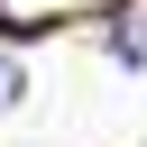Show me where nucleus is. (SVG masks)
I'll return each mask as SVG.
<instances>
[{
	"mask_svg": "<svg viewBox=\"0 0 147 147\" xmlns=\"http://www.w3.org/2000/svg\"><path fill=\"white\" fill-rule=\"evenodd\" d=\"M110 55H119V64H147V0H129V9H119V28H110Z\"/></svg>",
	"mask_w": 147,
	"mask_h": 147,
	"instance_id": "1",
	"label": "nucleus"
},
{
	"mask_svg": "<svg viewBox=\"0 0 147 147\" xmlns=\"http://www.w3.org/2000/svg\"><path fill=\"white\" fill-rule=\"evenodd\" d=\"M18 92H28V74H18V64H9V55H0V110H9V101H18Z\"/></svg>",
	"mask_w": 147,
	"mask_h": 147,
	"instance_id": "2",
	"label": "nucleus"
}]
</instances>
